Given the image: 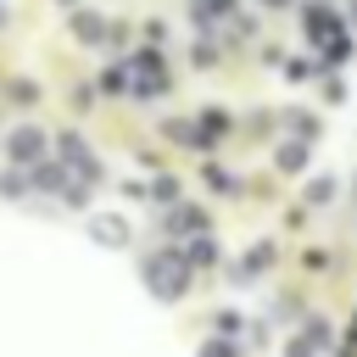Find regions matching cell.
<instances>
[{"instance_id":"4","label":"cell","mask_w":357,"mask_h":357,"mask_svg":"<svg viewBox=\"0 0 357 357\" xmlns=\"http://www.w3.org/2000/svg\"><path fill=\"white\" fill-rule=\"evenodd\" d=\"M307 33H312V39H335V33H340V17H335L329 6H307Z\"/></svg>"},{"instance_id":"8","label":"cell","mask_w":357,"mask_h":357,"mask_svg":"<svg viewBox=\"0 0 357 357\" xmlns=\"http://www.w3.org/2000/svg\"><path fill=\"white\" fill-rule=\"evenodd\" d=\"M100 89H128V67H106L100 73Z\"/></svg>"},{"instance_id":"5","label":"cell","mask_w":357,"mask_h":357,"mask_svg":"<svg viewBox=\"0 0 357 357\" xmlns=\"http://www.w3.org/2000/svg\"><path fill=\"white\" fill-rule=\"evenodd\" d=\"M279 167H284V173H301V167H307V139L279 145Z\"/></svg>"},{"instance_id":"11","label":"cell","mask_w":357,"mask_h":357,"mask_svg":"<svg viewBox=\"0 0 357 357\" xmlns=\"http://www.w3.org/2000/svg\"><path fill=\"white\" fill-rule=\"evenodd\" d=\"M290 128H296V134H301V139H312V134H318V123H312V117H307V112H296V117H290Z\"/></svg>"},{"instance_id":"17","label":"cell","mask_w":357,"mask_h":357,"mask_svg":"<svg viewBox=\"0 0 357 357\" xmlns=\"http://www.w3.org/2000/svg\"><path fill=\"white\" fill-rule=\"evenodd\" d=\"M262 6H273V11H284V6H290V0H262Z\"/></svg>"},{"instance_id":"18","label":"cell","mask_w":357,"mask_h":357,"mask_svg":"<svg viewBox=\"0 0 357 357\" xmlns=\"http://www.w3.org/2000/svg\"><path fill=\"white\" fill-rule=\"evenodd\" d=\"M61 6H78V0H61Z\"/></svg>"},{"instance_id":"10","label":"cell","mask_w":357,"mask_h":357,"mask_svg":"<svg viewBox=\"0 0 357 357\" xmlns=\"http://www.w3.org/2000/svg\"><path fill=\"white\" fill-rule=\"evenodd\" d=\"M201 223H206V218H201L195 206H184V212H173V229H201Z\"/></svg>"},{"instance_id":"13","label":"cell","mask_w":357,"mask_h":357,"mask_svg":"<svg viewBox=\"0 0 357 357\" xmlns=\"http://www.w3.org/2000/svg\"><path fill=\"white\" fill-rule=\"evenodd\" d=\"M0 190H6V195H17V190H28V178H22V173H6V178H0Z\"/></svg>"},{"instance_id":"12","label":"cell","mask_w":357,"mask_h":357,"mask_svg":"<svg viewBox=\"0 0 357 357\" xmlns=\"http://www.w3.org/2000/svg\"><path fill=\"white\" fill-rule=\"evenodd\" d=\"M329 195H335V178H318V184L307 190V201H329Z\"/></svg>"},{"instance_id":"7","label":"cell","mask_w":357,"mask_h":357,"mask_svg":"<svg viewBox=\"0 0 357 357\" xmlns=\"http://www.w3.org/2000/svg\"><path fill=\"white\" fill-rule=\"evenodd\" d=\"M195 128H201V139H218V134H223V128H229V117H223V112H218V106H212V112H206V117H201V123H195Z\"/></svg>"},{"instance_id":"2","label":"cell","mask_w":357,"mask_h":357,"mask_svg":"<svg viewBox=\"0 0 357 357\" xmlns=\"http://www.w3.org/2000/svg\"><path fill=\"white\" fill-rule=\"evenodd\" d=\"M106 33H112V22L100 11H73V39L78 45H106Z\"/></svg>"},{"instance_id":"6","label":"cell","mask_w":357,"mask_h":357,"mask_svg":"<svg viewBox=\"0 0 357 357\" xmlns=\"http://www.w3.org/2000/svg\"><path fill=\"white\" fill-rule=\"evenodd\" d=\"M95 234H100V240H112V245H123V240H128L123 218H95Z\"/></svg>"},{"instance_id":"15","label":"cell","mask_w":357,"mask_h":357,"mask_svg":"<svg viewBox=\"0 0 357 357\" xmlns=\"http://www.w3.org/2000/svg\"><path fill=\"white\" fill-rule=\"evenodd\" d=\"M201 357H234V351H229V346H206Z\"/></svg>"},{"instance_id":"9","label":"cell","mask_w":357,"mask_h":357,"mask_svg":"<svg viewBox=\"0 0 357 357\" xmlns=\"http://www.w3.org/2000/svg\"><path fill=\"white\" fill-rule=\"evenodd\" d=\"M11 100H22V106H33V100H39V89H33L28 78H17V84H11Z\"/></svg>"},{"instance_id":"14","label":"cell","mask_w":357,"mask_h":357,"mask_svg":"<svg viewBox=\"0 0 357 357\" xmlns=\"http://www.w3.org/2000/svg\"><path fill=\"white\" fill-rule=\"evenodd\" d=\"M190 262H212V240H195L190 245Z\"/></svg>"},{"instance_id":"3","label":"cell","mask_w":357,"mask_h":357,"mask_svg":"<svg viewBox=\"0 0 357 357\" xmlns=\"http://www.w3.org/2000/svg\"><path fill=\"white\" fill-rule=\"evenodd\" d=\"M39 156H45V134H39V128H17V134H11V162L28 167V162H39Z\"/></svg>"},{"instance_id":"1","label":"cell","mask_w":357,"mask_h":357,"mask_svg":"<svg viewBox=\"0 0 357 357\" xmlns=\"http://www.w3.org/2000/svg\"><path fill=\"white\" fill-rule=\"evenodd\" d=\"M145 279H151V284H156L162 296H178L190 273H184V262H178V257H156V262L145 268Z\"/></svg>"},{"instance_id":"16","label":"cell","mask_w":357,"mask_h":357,"mask_svg":"<svg viewBox=\"0 0 357 357\" xmlns=\"http://www.w3.org/2000/svg\"><path fill=\"white\" fill-rule=\"evenodd\" d=\"M6 22H11V6H6V0H0V28H6Z\"/></svg>"}]
</instances>
